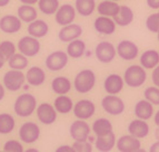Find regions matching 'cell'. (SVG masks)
Masks as SVG:
<instances>
[{"label":"cell","mask_w":159,"mask_h":152,"mask_svg":"<svg viewBox=\"0 0 159 152\" xmlns=\"http://www.w3.org/2000/svg\"><path fill=\"white\" fill-rule=\"evenodd\" d=\"M37 99L36 96L31 93L25 92L17 96L13 103V112L17 116L26 119L29 117L36 112L37 109Z\"/></svg>","instance_id":"1"},{"label":"cell","mask_w":159,"mask_h":152,"mask_svg":"<svg viewBox=\"0 0 159 152\" xmlns=\"http://www.w3.org/2000/svg\"><path fill=\"white\" fill-rule=\"evenodd\" d=\"M97 82V76L93 70L85 68L76 74L74 78V88L79 94H87L93 90Z\"/></svg>","instance_id":"2"},{"label":"cell","mask_w":159,"mask_h":152,"mask_svg":"<svg viewBox=\"0 0 159 152\" xmlns=\"http://www.w3.org/2000/svg\"><path fill=\"white\" fill-rule=\"evenodd\" d=\"M124 82L127 86L131 88H138L146 83L147 81V71L140 65L134 64L126 68L124 73Z\"/></svg>","instance_id":"3"},{"label":"cell","mask_w":159,"mask_h":152,"mask_svg":"<svg viewBox=\"0 0 159 152\" xmlns=\"http://www.w3.org/2000/svg\"><path fill=\"white\" fill-rule=\"evenodd\" d=\"M26 83V76L22 71L9 70L3 74L2 85L9 92H18L20 91Z\"/></svg>","instance_id":"4"},{"label":"cell","mask_w":159,"mask_h":152,"mask_svg":"<svg viewBox=\"0 0 159 152\" xmlns=\"http://www.w3.org/2000/svg\"><path fill=\"white\" fill-rule=\"evenodd\" d=\"M95 56L101 64H110L117 56L116 46L108 40H101L95 47Z\"/></svg>","instance_id":"5"},{"label":"cell","mask_w":159,"mask_h":152,"mask_svg":"<svg viewBox=\"0 0 159 152\" xmlns=\"http://www.w3.org/2000/svg\"><path fill=\"white\" fill-rule=\"evenodd\" d=\"M41 134L40 126L37 123L32 122V121H27L24 122L19 128V140L26 144H34L37 142Z\"/></svg>","instance_id":"6"},{"label":"cell","mask_w":159,"mask_h":152,"mask_svg":"<svg viewBox=\"0 0 159 152\" xmlns=\"http://www.w3.org/2000/svg\"><path fill=\"white\" fill-rule=\"evenodd\" d=\"M101 107L107 114L111 116H118L125 112L126 104L124 100L118 95H109L107 94L101 100Z\"/></svg>","instance_id":"7"},{"label":"cell","mask_w":159,"mask_h":152,"mask_svg":"<svg viewBox=\"0 0 159 152\" xmlns=\"http://www.w3.org/2000/svg\"><path fill=\"white\" fill-rule=\"evenodd\" d=\"M40 49H41V44L39 39L29 35L21 37L17 43V51L28 58L37 56L40 53Z\"/></svg>","instance_id":"8"},{"label":"cell","mask_w":159,"mask_h":152,"mask_svg":"<svg viewBox=\"0 0 159 152\" xmlns=\"http://www.w3.org/2000/svg\"><path fill=\"white\" fill-rule=\"evenodd\" d=\"M69 56L64 51H55L46 57V68L50 72H60L68 65Z\"/></svg>","instance_id":"9"},{"label":"cell","mask_w":159,"mask_h":152,"mask_svg":"<svg viewBox=\"0 0 159 152\" xmlns=\"http://www.w3.org/2000/svg\"><path fill=\"white\" fill-rule=\"evenodd\" d=\"M72 113H74L75 117H76L77 120L87 121L95 115L96 104L91 101V100L81 99L74 104Z\"/></svg>","instance_id":"10"},{"label":"cell","mask_w":159,"mask_h":152,"mask_svg":"<svg viewBox=\"0 0 159 152\" xmlns=\"http://www.w3.org/2000/svg\"><path fill=\"white\" fill-rule=\"evenodd\" d=\"M117 55L126 61H135L139 56V47L137 44L134 43L133 40L129 39H122L120 40L116 47Z\"/></svg>","instance_id":"11"},{"label":"cell","mask_w":159,"mask_h":152,"mask_svg":"<svg viewBox=\"0 0 159 152\" xmlns=\"http://www.w3.org/2000/svg\"><path fill=\"white\" fill-rule=\"evenodd\" d=\"M91 134V126L87 121L76 120L69 126V135L74 141H87Z\"/></svg>","instance_id":"12"},{"label":"cell","mask_w":159,"mask_h":152,"mask_svg":"<svg viewBox=\"0 0 159 152\" xmlns=\"http://www.w3.org/2000/svg\"><path fill=\"white\" fill-rule=\"evenodd\" d=\"M36 114H37L38 121L43 123V125H51L56 122L58 117V113L55 110L53 105L48 102H43L38 105L36 109Z\"/></svg>","instance_id":"13"},{"label":"cell","mask_w":159,"mask_h":152,"mask_svg":"<svg viewBox=\"0 0 159 152\" xmlns=\"http://www.w3.org/2000/svg\"><path fill=\"white\" fill-rule=\"evenodd\" d=\"M76 9L70 3H64V5L59 6L58 10L55 13V20L59 26L64 27L67 25H70L75 22L76 19Z\"/></svg>","instance_id":"14"},{"label":"cell","mask_w":159,"mask_h":152,"mask_svg":"<svg viewBox=\"0 0 159 152\" xmlns=\"http://www.w3.org/2000/svg\"><path fill=\"white\" fill-rule=\"evenodd\" d=\"M125 87V82L121 75L112 73L106 76L103 81V90L109 95H118Z\"/></svg>","instance_id":"15"},{"label":"cell","mask_w":159,"mask_h":152,"mask_svg":"<svg viewBox=\"0 0 159 152\" xmlns=\"http://www.w3.org/2000/svg\"><path fill=\"white\" fill-rule=\"evenodd\" d=\"M22 22L16 15H5L0 18V30L8 35H13L21 30Z\"/></svg>","instance_id":"16"},{"label":"cell","mask_w":159,"mask_h":152,"mask_svg":"<svg viewBox=\"0 0 159 152\" xmlns=\"http://www.w3.org/2000/svg\"><path fill=\"white\" fill-rule=\"evenodd\" d=\"M82 32H84V29L82 27L78 24H72L67 25V26H64L59 30L58 32V39L60 40L61 43H70L72 40L78 39V38L81 37Z\"/></svg>","instance_id":"17"},{"label":"cell","mask_w":159,"mask_h":152,"mask_svg":"<svg viewBox=\"0 0 159 152\" xmlns=\"http://www.w3.org/2000/svg\"><path fill=\"white\" fill-rule=\"evenodd\" d=\"M116 148L119 152H135L141 148V141L130 134H125L117 139Z\"/></svg>","instance_id":"18"},{"label":"cell","mask_w":159,"mask_h":152,"mask_svg":"<svg viewBox=\"0 0 159 152\" xmlns=\"http://www.w3.org/2000/svg\"><path fill=\"white\" fill-rule=\"evenodd\" d=\"M127 131L128 134L141 140L149 135V133H150V126L147 123V121L135 119V120L129 122V124L127 126Z\"/></svg>","instance_id":"19"},{"label":"cell","mask_w":159,"mask_h":152,"mask_svg":"<svg viewBox=\"0 0 159 152\" xmlns=\"http://www.w3.org/2000/svg\"><path fill=\"white\" fill-rule=\"evenodd\" d=\"M93 28L98 34L105 36H110L115 34L117 29V25L114 19L105 16H98L93 22Z\"/></svg>","instance_id":"20"},{"label":"cell","mask_w":159,"mask_h":152,"mask_svg":"<svg viewBox=\"0 0 159 152\" xmlns=\"http://www.w3.org/2000/svg\"><path fill=\"white\" fill-rule=\"evenodd\" d=\"M25 76H26L27 84L30 86H34V87L41 86L47 80L45 70L40 66H31L30 68H28Z\"/></svg>","instance_id":"21"},{"label":"cell","mask_w":159,"mask_h":152,"mask_svg":"<svg viewBox=\"0 0 159 152\" xmlns=\"http://www.w3.org/2000/svg\"><path fill=\"white\" fill-rule=\"evenodd\" d=\"M134 114H135L136 119H139V120H143V121L150 120L155 114L154 105L151 104V103H149L145 99L139 100L135 104V107H134Z\"/></svg>","instance_id":"22"},{"label":"cell","mask_w":159,"mask_h":152,"mask_svg":"<svg viewBox=\"0 0 159 152\" xmlns=\"http://www.w3.org/2000/svg\"><path fill=\"white\" fill-rule=\"evenodd\" d=\"M116 135L114 131L110 133L102 136H96V140L93 142L96 150L98 152H110L115 147H116Z\"/></svg>","instance_id":"23"},{"label":"cell","mask_w":159,"mask_h":152,"mask_svg":"<svg viewBox=\"0 0 159 152\" xmlns=\"http://www.w3.org/2000/svg\"><path fill=\"white\" fill-rule=\"evenodd\" d=\"M27 32H28V35L29 36L40 39V38H43L48 35V32H49V25L45 20H43V19H36L32 22L28 24Z\"/></svg>","instance_id":"24"},{"label":"cell","mask_w":159,"mask_h":152,"mask_svg":"<svg viewBox=\"0 0 159 152\" xmlns=\"http://www.w3.org/2000/svg\"><path fill=\"white\" fill-rule=\"evenodd\" d=\"M139 65L145 70H154L159 65V51L156 49H147L139 56Z\"/></svg>","instance_id":"25"},{"label":"cell","mask_w":159,"mask_h":152,"mask_svg":"<svg viewBox=\"0 0 159 152\" xmlns=\"http://www.w3.org/2000/svg\"><path fill=\"white\" fill-rule=\"evenodd\" d=\"M112 19H114L115 24L118 27H127L134 22L135 13H134V10L130 7H128L126 5H122L119 7L118 13Z\"/></svg>","instance_id":"26"},{"label":"cell","mask_w":159,"mask_h":152,"mask_svg":"<svg viewBox=\"0 0 159 152\" xmlns=\"http://www.w3.org/2000/svg\"><path fill=\"white\" fill-rule=\"evenodd\" d=\"M51 90L57 95H67L71 91L72 83L66 76H56L51 81Z\"/></svg>","instance_id":"27"},{"label":"cell","mask_w":159,"mask_h":152,"mask_svg":"<svg viewBox=\"0 0 159 152\" xmlns=\"http://www.w3.org/2000/svg\"><path fill=\"white\" fill-rule=\"evenodd\" d=\"M87 51V45L82 39L78 38L75 39L70 43H68L66 48V53L69 56V58L72 59H79L81 58Z\"/></svg>","instance_id":"28"},{"label":"cell","mask_w":159,"mask_h":152,"mask_svg":"<svg viewBox=\"0 0 159 152\" xmlns=\"http://www.w3.org/2000/svg\"><path fill=\"white\" fill-rule=\"evenodd\" d=\"M114 131V126L110 120L107 117H98L91 124V132L96 136H102Z\"/></svg>","instance_id":"29"},{"label":"cell","mask_w":159,"mask_h":152,"mask_svg":"<svg viewBox=\"0 0 159 152\" xmlns=\"http://www.w3.org/2000/svg\"><path fill=\"white\" fill-rule=\"evenodd\" d=\"M74 102L72 99L68 95H58L53 101V107L57 111L58 114L66 115L69 114L70 112H72L74 109Z\"/></svg>","instance_id":"30"},{"label":"cell","mask_w":159,"mask_h":152,"mask_svg":"<svg viewBox=\"0 0 159 152\" xmlns=\"http://www.w3.org/2000/svg\"><path fill=\"white\" fill-rule=\"evenodd\" d=\"M120 5L116 1H110V0H103L100 1L99 5H97L96 10L99 13V16L109 17V18H114L118 11H119Z\"/></svg>","instance_id":"31"},{"label":"cell","mask_w":159,"mask_h":152,"mask_svg":"<svg viewBox=\"0 0 159 152\" xmlns=\"http://www.w3.org/2000/svg\"><path fill=\"white\" fill-rule=\"evenodd\" d=\"M17 16L22 22L30 24L34 20L38 19V11L34 6L29 5H21L17 9Z\"/></svg>","instance_id":"32"},{"label":"cell","mask_w":159,"mask_h":152,"mask_svg":"<svg viewBox=\"0 0 159 152\" xmlns=\"http://www.w3.org/2000/svg\"><path fill=\"white\" fill-rule=\"evenodd\" d=\"M75 9L76 12L81 17H89L96 10V0H75Z\"/></svg>","instance_id":"33"},{"label":"cell","mask_w":159,"mask_h":152,"mask_svg":"<svg viewBox=\"0 0 159 152\" xmlns=\"http://www.w3.org/2000/svg\"><path fill=\"white\" fill-rule=\"evenodd\" d=\"M16 128V120L9 113H0V134L7 135L13 132Z\"/></svg>","instance_id":"34"},{"label":"cell","mask_w":159,"mask_h":152,"mask_svg":"<svg viewBox=\"0 0 159 152\" xmlns=\"http://www.w3.org/2000/svg\"><path fill=\"white\" fill-rule=\"evenodd\" d=\"M8 66L10 70H16V71H24L28 67L29 61L28 57L24 56L22 54L16 53L13 56H11L10 58L7 61Z\"/></svg>","instance_id":"35"},{"label":"cell","mask_w":159,"mask_h":152,"mask_svg":"<svg viewBox=\"0 0 159 152\" xmlns=\"http://www.w3.org/2000/svg\"><path fill=\"white\" fill-rule=\"evenodd\" d=\"M59 6H60L59 0H39L38 1V9L46 16L55 15L58 10Z\"/></svg>","instance_id":"36"},{"label":"cell","mask_w":159,"mask_h":152,"mask_svg":"<svg viewBox=\"0 0 159 152\" xmlns=\"http://www.w3.org/2000/svg\"><path fill=\"white\" fill-rule=\"evenodd\" d=\"M17 53V45H15L11 40H2L0 43V54L3 56L6 61H8L11 56Z\"/></svg>","instance_id":"37"},{"label":"cell","mask_w":159,"mask_h":152,"mask_svg":"<svg viewBox=\"0 0 159 152\" xmlns=\"http://www.w3.org/2000/svg\"><path fill=\"white\" fill-rule=\"evenodd\" d=\"M143 99L154 105H159V87L157 86H148L143 91Z\"/></svg>","instance_id":"38"},{"label":"cell","mask_w":159,"mask_h":152,"mask_svg":"<svg viewBox=\"0 0 159 152\" xmlns=\"http://www.w3.org/2000/svg\"><path fill=\"white\" fill-rule=\"evenodd\" d=\"M146 28L150 32L158 34L159 32V11L152 12L146 19Z\"/></svg>","instance_id":"39"},{"label":"cell","mask_w":159,"mask_h":152,"mask_svg":"<svg viewBox=\"0 0 159 152\" xmlns=\"http://www.w3.org/2000/svg\"><path fill=\"white\" fill-rule=\"evenodd\" d=\"M3 151L5 152H24L25 148L24 144L21 143V141L19 140H7L3 144Z\"/></svg>","instance_id":"40"},{"label":"cell","mask_w":159,"mask_h":152,"mask_svg":"<svg viewBox=\"0 0 159 152\" xmlns=\"http://www.w3.org/2000/svg\"><path fill=\"white\" fill-rule=\"evenodd\" d=\"M75 152H93V145L89 141H75L72 143Z\"/></svg>","instance_id":"41"},{"label":"cell","mask_w":159,"mask_h":152,"mask_svg":"<svg viewBox=\"0 0 159 152\" xmlns=\"http://www.w3.org/2000/svg\"><path fill=\"white\" fill-rule=\"evenodd\" d=\"M151 71H152V73H151V82H152V84L155 86L159 87V65Z\"/></svg>","instance_id":"42"},{"label":"cell","mask_w":159,"mask_h":152,"mask_svg":"<svg viewBox=\"0 0 159 152\" xmlns=\"http://www.w3.org/2000/svg\"><path fill=\"white\" fill-rule=\"evenodd\" d=\"M55 152H75L72 145H69V144H62V145H59Z\"/></svg>","instance_id":"43"},{"label":"cell","mask_w":159,"mask_h":152,"mask_svg":"<svg viewBox=\"0 0 159 152\" xmlns=\"http://www.w3.org/2000/svg\"><path fill=\"white\" fill-rule=\"evenodd\" d=\"M147 6L152 10H159V0H146Z\"/></svg>","instance_id":"44"},{"label":"cell","mask_w":159,"mask_h":152,"mask_svg":"<svg viewBox=\"0 0 159 152\" xmlns=\"http://www.w3.org/2000/svg\"><path fill=\"white\" fill-rule=\"evenodd\" d=\"M148 152H159V140H156V141L150 144Z\"/></svg>","instance_id":"45"},{"label":"cell","mask_w":159,"mask_h":152,"mask_svg":"<svg viewBox=\"0 0 159 152\" xmlns=\"http://www.w3.org/2000/svg\"><path fill=\"white\" fill-rule=\"evenodd\" d=\"M22 5H29V6H34L36 3H38L39 0H19Z\"/></svg>","instance_id":"46"},{"label":"cell","mask_w":159,"mask_h":152,"mask_svg":"<svg viewBox=\"0 0 159 152\" xmlns=\"http://www.w3.org/2000/svg\"><path fill=\"white\" fill-rule=\"evenodd\" d=\"M5 95H6V88H5V86L0 83V102L5 99Z\"/></svg>","instance_id":"47"},{"label":"cell","mask_w":159,"mask_h":152,"mask_svg":"<svg viewBox=\"0 0 159 152\" xmlns=\"http://www.w3.org/2000/svg\"><path fill=\"white\" fill-rule=\"evenodd\" d=\"M154 123L156 124V126L159 129V110L157 112H155L154 114Z\"/></svg>","instance_id":"48"},{"label":"cell","mask_w":159,"mask_h":152,"mask_svg":"<svg viewBox=\"0 0 159 152\" xmlns=\"http://www.w3.org/2000/svg\"><path fill=\"white\" fill-rule=\"evenodd\" d=\"M11 0H0V8H3V7H7V6L10 3Z\"/></svg>","instance_id":"49"},{"label":"cell","mask_w":159,"mask_h":152,"mask_svg":"<svg viewBox=\"0 0 159 152\" xmlns=\"http://www.w3.org/2000/svg\"><path fill=\"white\" fill-rule=\"evenodd\" d=\"M6 59L3 58V56L2 55H1V54H0V70H1V68H2L3 66H5V64H6Z\"/></svg>","instance_id":"50"},{"label":"cell","mask_w":159,"mask_h":152,"mask_svg":"<svg viewBox=\"0 0 159 152\" xmlns=\"http://www.w3.org/2000/svg\"><path fill=\"white\" fill-rule=\"evenodd\" d=\"M24 152H40V151L37 148H28V149H26Z\"/></svg>","instance_id":"51"},{"label":"cell","mask_w":159,"mask_h":152,"mask_svg":"<svg viewBox=\"0 0 159 152\" xmlns=\"http://www.w3.org/2000/svg\"><path fill=\"white\" fill-rule=\"evenodd\" d=\"M29 87H30V85H28V84H27V83H25V84H24V86H22V88H24L25 91H28V90H29Z\"/></svg>","instance_id":"52"},{"label":"cell","mask_w":159,"mask_h":152,"mask_svg":"<svg viewBox=\"0 0 159 152\" xmlns=\"http://www.w3.org/2000/svg\"><path fill=\"white\" fill-rule=\"evenodd\" d=\"M135 152H148V151L145 150V149H143V148H140V149H138L137 151H135Z\"/></svg>","instance_id":"53"},{"label":"cell","mask_w":159,"mask_h":152,"mask_svg":"<svg viewBox=\"0 0 159 152\" xmlns=\"http://www.w3.org/2000/svg\"><path fill=\"white\" fill-rule=\"evenodd\" d=\"M157 39H158V42H159V32L157 34Z\"/></svg>","instance_id":"54"},{"label":"cell","mask_w":159,"mask_h":152,"mask_svg":"<svg viewBox=\"0 0 159 152\" xmlns=\"http://www.w3.org/2000/svg\"><path fill=\"white\" fill-rule=\"evenodd\" d=\"M110 1H116L117 2V1H119V0H110Z\"/></svg>","instance_id":"55"},{"label":"cell","mask_w":159,"mask_h":152,"mask_svg":"<svg viewBox=\"0 0 159 152\" xmlns=\"http://www.w3.org/2000/svg\"><path fill=\"white\" fill-rule=\"evenodd\" d=\"M0 152H5V151H3V150H2V151H0Z\"/></svg>","instance_id":"56"},{"label":"cell","mask_w":159,"mask_h":152,"mask_svg":"<svg viewBox=\"0 0 159 152\" xmlns=\"http://www.w3.org/2000/svg\"><path fill=\"white\" fill-rule=\"evenodd\" d=\"M158 11H159V10H158Z\"/></svg>","instance_id":"57"}]
</instances>
